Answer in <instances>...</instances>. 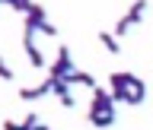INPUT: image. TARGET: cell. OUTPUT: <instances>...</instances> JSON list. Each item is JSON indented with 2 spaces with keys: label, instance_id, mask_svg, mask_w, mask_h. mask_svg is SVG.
<instances>
[{
  "label": "cell",
  "instance_id": "1",
  "mask_svg": "<svg viewBox=\"0 0 153 130\" xmlns=\"http://www.w3.org/2000/svg\"><path fill=\"white\" fill-rule=\"evenodd\" d=\"M86 118H89V124L99 127V130L112 127L115 124V98H112V92H105V89L96 86L93 98H89V114H86Z\"/></svg>",
  "mask_w": 153,
  "mask_h": 130
},
{
  "label": "cell",
  "instance_id": "2",
  "mask_svg": "<svg viewBox=\"0 0 153 130\" xmlns=\"http://www.w3.org/2000/svg\"><path fill=\"white\" fill-rule=\"evenodd\" d=\"M131 79H134V73H128V70H115L112 76H108V92H112V98L115 102H124V105H140L143 102V95H137L131 89Z\"/></svg>",
  "mask_w": 153,
  "mask_h": 130
},
{
  "label": "cell",
  "instance_id": "3",
  "mask_svg": "<svg viewBox=\"0 0 153 130\" xmlns=\"http://www.w3.org/2000/svg\"><path fill=\"white\" fill-rule=\"evenodd\" d=\"M143 13H147V0H134V3H131V10H128V13H124V16L115 22V32H112V35H115V38H124L131 26L143 22Z\"/></svg>",
  "mask_w": 153,
  "mask_h": 130
},
{
  "label": "cell",
  "instance_id": "4",
  "mask_svg": "<svg viewBox=\"0 0 153 130\" xmlns=\"http://www.w3.org/2000/svg\"><path fill=\"white\" fill-rule=\"evenodd\" d=\"M70 73H74V57H70V48L61 45V48H57L54 64L48 67V76H51V79H67Z\"/></svg>",
  "mask_w": 153,
  "mask_h": 130
},
{
  "label": "cell",
  "instance_id": "5",
  "mask_svg": "<svg viewBox=\"0 0 153 130\" xmlns=\"http://www.w3.org/2000/svg\"><path fill=\"white\" fill-rule=\"evenodd\" d=\"M22 51H26L29 64L35 67V70H42V67H45V57H42V51L35 48V32H29V29H22Z\"/></svg>",
  "mask_w": 153,
  "mask_h": 130
},
{
  "label": "cell",
  "instance_id": "6",
  "mask_svg": "<svg viewBox=\"0 0 153 130\" xmlns=\"http://www.w3.org/2000/svg\"><path fill=\"white\" fill-rule=\"evenodd\" d=\"M48 92H54V79L48 76L45 83H38V86H22L19 89V98L22 102H35V98H45Z\"/></svg>",
  "mask_w": 153,
  "mask_h": 130
},
{
  "label": "cell",
  "instance_id": "7",
  "mask_svg": "<svg viewBox=\"0 0 153 130\" xmlns=\"http://www.w3.org/2000/svg\"><path fill=\"white\" fill-rule=\"evenodd\" d=\"M45 22H48V13H45V7H42V3H35V7L22 16V29H29V32H38Z\"/></svg>",
  "mask_w": 153,
  "mask_h": 130
},
{
  "label": "cell",
  "instance_id": "8",
  "mask_svg": "<svg viewBox=\"0 0 153 130\" xmlns=\"http://www.w3.org/2000/svg\"><path fill=\"white\" fill-rule=\"evenodd\" d=\"M54 95H57V102H61V108H76V98H74V92H70V86L64 83V79H54Z\"/></svg>",
  "mask_w": 153,
  "mask_h": 130
},
{
  "label": "cell",
  "instance_id": "9",
  "mask_svg": "<svg viewBox=\"0 0 153 130\" xmlns=\"http://www.w3.org/2000/svg\"><path fill=\"white\" fill-rule=\"evenodd\" d=\"M64 83H67V86H86V89H96V76L86 73V70H74Z\"/></svg>",
  "mask_w": 153,
  "mask_h": 130
},
{
  "label": "cell",
  "instance_id": "10",
  "mask_svg": "<svg viewBox=\"0 0 153 130\" xmlns=\"http://www.w3.org/2000/svg\"><path fill=\"white\" fill-rule=\"evenodd\" d=\"M99 41H102V48L108 54H121V45H118V38H115L112 32H99Z\"/></svg>",
  "mask_w": 153,
  "mask_h": 130
},
{
  "label": "cell",
  "instance_id": "11",
  "mask_svg": "<svg viewBox=\"0 0 153 130\" xmlns=\"http://www.w3.org/2000/svg\"><path fill=\"white\" fill-rule=\"evenodd\" d=\"M3 3H7V7H13V10H16V13H22V16H26L29 10L35 7L32 0H3Z\"/></svg>",
  "mask_w": 153,
  "mask_h": 130
},
{
  "label": "cell",
  "instance_id": "12",
  "mask_svg": "<svg viewBox=\"0 0 153 130\" xmlns=\"http://www.w3.org/2000/svg\"><path fill=\"white\" fill-rule=\"evenodd\" d=\"M13 76H16V73H13V70H10V64L3 60V57H0V79H7V83H10Z\"/></svg>",
  "mask_w": 153,
  "mask_h": 130
},
{
  "label": "cell",
  "instance_id": "13",
  "mask_svg": "<svg viewBox=\"0 0 153 130\" xmlns=\"http://www.w3.org/2000/svg\"><path fill=\"white\" fill-rule=\"evenodd\" d=\"M22 127H26V130H35V127H38V114H35V111L26 114V118H22Z\"/></svg>",
  "mask_w": 153,
  "mask_h": 130
},
{
  "label": "cell",
  "instance_id": "14",
  "mask_svg": "<svg viewBox=\"0 0 153 130\" xmlns=\"http://www.w3.org/2000/svg\"><path fill=\"white\" fill-rule=\"evenodd\" d=\"M38 32H42V35H48V38H54V35H57V26H54V22H45Z\"/></svg>",
  "mask_w": 153,
  "mask_h": 130
},
{
  "label": "cell",
  "instance_id": "15",
  "mask_svg": "<svg viewBox=\"0 0 153 130\" xmlns=\"http://www.w3.org/2000/svg\"><path fill=\"white\" fill-rule=\"evenodd\" d=\"M3 130H26L22 124H16V121H3Z\"/></svg>",
  "mask_w": 153,
  "mask_h": 130
}]
</instances>
